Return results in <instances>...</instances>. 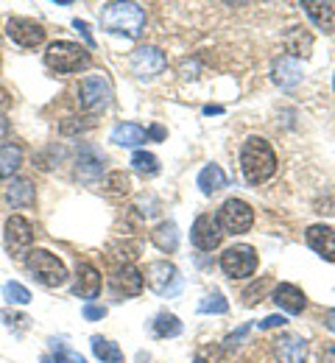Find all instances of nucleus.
<instances>
[{"mask_svg":"<svg viewBox=\"0 0 335 363\" xmlns=\"http://www.w3.org/2000/svg\"><path fill=\"white\" fill-rule=\"evenodd\" d=\"M34 238H37V229L34 224L28 221V218H23V216H11L8 221H6V246L11 249V252H25L31 243H34Z\"/></svg>","mask_w":335,"mask_h":363,"instance_id":"ddd939ff","label":"nucleus"},{"mask_svg":"<svg viewBox=\"0 0 335 363\" xmlns=\"http://www.w3.org/2000/svg\"><path fill=\"white\" fill-rule=\"evenodd\" d=\"M93 352H96L98 361L103 363H123V352H120V347L118 344H112V341H106V338H101V335H93Z\"/></svg>","mask_w":335,"mask_h":363,"instance_id":"bb28decb","label":"nucleus"},{"mask_svg":"<svg viewBox=\"0 0 335 363\" xmlns=\"http://www.w3.org/2000/svg\"><path fill=\"white\" fill-rule=\"evenodd\" d=\"M79 104H81V109L84 112H103L109 104H112V84H109V79L106 76H87V79H81V84H79Z\"/></svg>","mask_w":335,"mask_h":363,"instance_id":"423d86ee","label":"nucleus"},{"mask_svg":"<svg viewBox=\"0 0 335 363\" xmlns=\"http://www.w3.org/2000/svg\"><path fill=\"white\" fill-rule=\"evenodd\" d=\"M129 187H132V182H129V174H123V171H112V174L103 179V190H106L109 196H126Z\"/></svg>","mask_w":335,"mask_h":363,"instance_id":"7c9ffc66","label":"nucleus"},{"mask_svg":"<svg viewBox=\"0 0 335 363\" xmlns=\"http://www.w3.org/2000/svg\"><path fill=\"white\" fill-rule=\"evenodd\" d=\"M302 9L307 11V17L324 31L330 34L335 31V3H322V0H305Z\"/></svg>","mask_w":335,"mask_h":363,"instance_id":"a211bd4d","label":"nucleus"},{"mask_svg":"<svg viewBox=\"0 0 335 363\" xmlns=\"http://www.w3.org/2000/svg\"><path fill=\"white\" fill-rule=\"evenodd\" d=\"M151 240H154V246L159 252H176V246H179V229H176L174 221H162L159 227L151 232Z\"/></svg>","mask_w":335,"mask_h":363,"instance_id":"4be33fe9","label":"nucleus"},{"mask_svg":"<svg viewBox=\"0 0 335 363\" xmlns=\"http://www.w3.org/2000/svg\"><path fill=\"white\" fill-rule=\"evenodd\" d=\"M143 279L148 282V288L154 291V294H159L162 299H174V296H179V291H182V274L179 269L174 266V263H168V260H154V263H148L145 266V274Z\"/></svg>","mask_w":335,"mask_h":363,"instance_id":"39448f33","label":"nucleus"},{"mask_svg":"<svg viewBox=\"0 0 335 363\" xmlns=\"http://www.w3.org/2000/svg\"><path fill=\"white\" fill-rule=\"evenodd\" d=\"M204 112H207V115H218V112H221V106H207Z\"/></svg>","mask_w":335,"mask_h":363,"instance_id":"a19ab883","label":"nucleus"},{"mask_svg":"<svg viewBox=\"0 0 335 363\" xmlns=\"http://www.w3.org/2000/svg\"><path fill=\"white\" fill-rule=\"evenodd\" d=\"M274 352H277V358L283 363H302L307 358V344H305L302 335L288 333V335H280L274 341Z\"/></svg>","mask_w":335,"mask_h":363,"instance_id":"dca6fc26","label":"nucleus"},{"mask_svg":"<svg viewBox=\"0 0 335 363\" xmlns=\"http://www.w3.org/2000/svg\"><path fill=\"white\" fill-rule=\"evenodd\" d=\"M198 187H201V193L212 196V193H218L221 187H227V174H224L218 165H207V168L198 174Z\"/></svg>","mask_w":335,"mask_h":363,"instance_id":"393cba45","label":"nucleus"},{"mask_svg":"<svg viewBox=\"0 0 335 363\" xmlns=\"http://www.w3.org/2000/svg\"><path fill=\"white\" fill-rule=\"evenodd\" d=\"M132 70L137 79H154L165 70V53L154 45H143L132 53Z\"/></svg>","mask_w":335,"mask_h":363,"instance_id":"9d476101","label":"nucleus"},{"mask_svg":"<svg viewBox=\"0 0 335 363\" xmlns=\"http://www.w3.org/2000/svg\"><path fill=\"white\" fill-rule=\"evenodd\" d=\"M3 199H6L11 207L25 210V207L34 204V184H31L28 179H23V177H17V179H11L8 184H6Z\"/></svg>","mask_w":335,"mask_h":363,"instance_id":"f3484780","label":"nucleus"},{"mask_svg":"<svg viewBox=\"0 0 335 363\" xmlns=\"http://www.w3.org/2000/svg\"><path fill=\"white\" fill-rule=\"evenodd\" d=\"M112 143H118V145H123V148H135V145H140L148 140L143 126H137V123H118L115 129H112V135H109Z\"/></svg>","mask_w":335,"mask_h":363,"instance_id":"aec40b11","label":"nucleus"},{"mask_svg":"<svg viewBox=\"0 0 335 363\" xmlns=\"http://www.w3.org/2000/svg\"><path fill=\"white\" fill-rule=\"evenodd\" d=\"M229 311V302L221 296V294H210L201 305H198V313H215V316H221V313H227Z\"/></svg>","mask_w":335,"mask_h":363,"instance_id":"473e14b6","label":"nucleus"},{"mask_svg":"<svg viewBox=\"0 0 335 363\" xmlns=\"http://www.w3.org/2000/svg\"><path fill=\"white\" fill-rule=\"evenodd\" d=\"M299 79H302V65H299L293 56L277 62V67H274V82H277L280 87H293Z\"/></svg>","mask_w":335,"mask_h":363,"instance_id":"b1692460","label":"nucleus"},{"mask_svg":"<svg viewBox=\"0 0 335 363\" xmlns=\"http://www.w3.org/2000/svg\"><path fill=\"white\" fill-rule=\"evenodd\" d=\"M221 269L229 274V277H251L257 272V252L246 243H238V246H229L224 255H221Z\"/></svg>","mask_w":335,"mask_h":363,"instance_id":"6e6552de","label":"nucleus"},{"mask_svg":"<svg viewBox=\"0 0 335 363\" xmlns=\"http://www.w3.org/2000/svg\"><path fill=\"white\" fill-rule=\"evenodd\" d=\"M240 168L249 184H263L277 174V154L263 137H249L240 148Z\"/></svg>","mask_w":335,"mask_h":363,"instance_id":"f257e3e1","label":"nucleus"},{"mask_svg":"<svg viewBox=\"0 0 335 363\" xmlns=\"http://www.w3.org/2000/svg\"><path fill=\"white\" fill-rule=\"evenodd\" d=\"M218 227L221 232L227 235H243V232H249L251 224H254V210L243 201V199H229V201H224L221 204V210H218Z\"/></svg>","mask_w":335,"mask_h":363,"instance_id":"0eeeda50","label":"nucleus"},{"mask_svg":"<svg viewBox=\"0 0 335 363\" xmlns=\"http://www.w3.org/2000/svg\"><path fill=\"white\" fill-rule=\"evenodd\" d=\"M73 26H76V28H79V31H81V37H84V40H87V45H90V48H96V40H93V34H90V26H87V23H84V20H76V23H73Z\"/></svg>","mask_w":335,"mask_h":363,"instance_id":"e433bc0d","label":"nucleus"},{"mask_svg":"<svg viewBox=\"0 0 335 363\" xmlns=\"http://www.w3.org/2000/svg\"><path fill=\"white\" fill-rule=\"evenodd\" d=\"M101 162H103V157L98 154L96 148H90V145H84L81 151H79V177L81 179H96L98 174H101Z\"/></svg>","mask_w":335,"mask_h":363,"instance_id":"5701e85b","label":"nucleus"},{"mask_svg":"<svg viewBox=\"0 0 335 363\" xmlns=\"http://www.w3.org/2000/svg\"><path fill=\"white\" fill-rule=\"evenodd\" d=\"M101 285H103V279H101V272H98L96 266L79 263L76 282H73V294L81 296V299H96L98 294H101Z\"/></svg>","mask_w":335,"mask_h":363,"instance_id":"4468645a","label":"nucleus"},{"mask_svg":"<svg viewBox=\"0 0 335 363\" xmlns=\"http://www.w3.org/2000/svg\"><path fill=\"white\" fill-rule=\"evenodd\" d=\"M81 316L87 318V321H101V318L106 316V308L103 305H84Z\"/></svg>","mask_w":335,"mask_h":363,"instance_id":"72a5a7b5","label":"nucleus"},{"mask_svg":"<svg viewBox=\"0 0 335 363\" xmlns=\"http://www.w3.org/2000/svg\"><path fill=\"white\" fill-rule=\"evenodd\" d=\"M145 26V11L137 3H109L101 11V28L109 34H123V37H140Z\"/></svg>","mask_w":335,"mask_h":363,"instance_id":"f03ea898","label":"nucleus"},{"mask_svg":"<svg viewBox=\"0 0 335 363\" xmlns=\"http://www.w3.org/2000/svg\"><path fill=\"white\" fill-rule=\"evenodd\" d=\"M305 238H307V246L316 255H322L324 260L335 263V229L324 227V224H313V227L307 229Z\"/></svg>","mask_w":335,"mask_h":363,"instance_id":"2eb2a0df","label":"nucleus"},{"mask_svg":"<svg viewBox=\"0 0 335 363\" xmlns=\"http://www.w3.org/2000/svg\"><path fill=\"white\" fill-rule=\"evenodd\" d=\"M246 333H249V324H246V327H240L235 335H229V338H227V350H235V347H238V341L246 335Z\"/></svg>","mask_w":335,"mask_h":363,"instance_id":"4c0bfd02","label":"nucleus"},{"mask_svg":"<svg viewBox=\"0 0 335 363\" xmlns=\"http://www.w3.org/2000/svg\"><path fill=\"white\" fill-rule=\"evenodd\" d=\"M6 37L20 48H37L45 43V28L31 17H11L6 23Z\"/></svg>","mask_w":335,"mask_h":363,"instance_id":"1a4fd4ad","label":"nucleus"},{"mask_svg":"<svg viewBox=\"0 0 335 363\" xmlns=\"http://www.w3.org/2000/svg\"><path fill=\"white\" fill-rule=\"evenodd\" d=\"M25 269H28V274H31L40 285H45V288H59V285L67 282V269H64V263H62L56 255H50L48 249H34V252H28Z\"/></svg>","mask_w":335,"mask_h":363,"instance_id":"7ed1b4c3","label":"nucleus"},{"mask_svg":"<svg viewBox=\"0 0 335 363\" xmlns=\"http://www.w3.org/2000/svg\"><path fill=\"white\" fill-rule=\"evenodd\" d=\"M145 135H151L154 140H162V137H165V132H162L159 126H154V129H151V132H145Z\"/></svg>","mask_w":335,"mask_h":363,"instance_id":"ea45409f","label":"nucleus"},{"mask_svg":"<svg viewBox=\"0 0 335 363\" xmlns=\"http://www.w3.org/2000/svg\"><path fill=\"white\" fill-rule=\"evenodd\" d=\"M6 129H8V126H6V121H3V118H0V140H3V137H6Z\"/></svg>","mask_w":335,"mask_h":363,"instance_id":"79ce46f5","label":"nucleus"},{"mask_svg":"<svg viewBox=\"0 0 335 363\" xmlns=\"http://www.w3.org/2000/svg\"><path fill=\"white\" fill-rule=\"evenodd\" d=\"M182 333V321L174 316V313H159L154 318V335L159 338H176Z\"/></svg>","mask_w":335,"mask_h":363,"instance_id":"cd10ccee","label":"nucleus"},{"mask_svg":"<svg viewBox=\"0 0 335 363\" xmlns=\"http://www.w3.org/2000/svg\"><path fill=\"white\" fill-rule=\"evenodd\" d=\"M324 324H327V330H333V333H335V308L324 313Z\"/></svg>","mask_w":335,"mask_h":363,"instance_id":"58836bf2","label":"nucleus"},{"mask_svg":"<svg viewBox=\"0 0 335 363\" xmlns=\"http://www.w3.org/2000/svg\"><path fill=\"white\" fill-rule=\"evenodd\" d=\"M288 318L283 313H274V316H266L260 321V330H274V327H283Z\"/></svg>","mask_w":335,"mask_h":363,"instance_id":"c9c22d12","label":"nucleus"},{"mask_svg":"<svg viewBox=\"0 0 335 363\" xmlns=\"http://www.w3.org/2000/svg\"><path fill=\"white\" fill-rule=\"evenodd\" d=\"M3 299L8 305H28L31 302V291L25 285H20V282H6L3 285Z\"/></svg>","mask_w":335,"mask_h":363,"instance_id":"2f4dec72","label":"nucleus"},{"mask_svg":"<svg viewBox=\"0 0 335 363\" xmlns=\"http://www.w3.org/2000/svg\"><path fill=\"white\" fill-rule=\"evenodd\" d=\"M285 45H288V50H290L293 56H302V59H305V56L310 53V45H313V40L305 34V28H293V31H290V37H288Z\"/></svg>","mask_w":335,"mask_h":363,"instance_id":"c756f323","label":"nucleus"},{"mask_svg":"<svg viewBox=\"0 0 335 363\" xmlns=\"http://www.w3.org/2000/svg\"><path fill=\"white\" fill-rule=\"evenodd\" d=\"M333 87H335V82H333Z\"/></svg>","mask_w":335,"mask_h":363,"instance_id":"c03bdc74","label":"nucleus"},{"mask_svg":"<svg viewBox=\"0 0 335 363\" xmlns=\"http://www.w3.org/2000/svg\"><path fill=\"white\" fill-rule=\"evenodd\" d=\"M195 363H207V361H204V358H195Z\"/></svg>","mask_w":335,"mask_h":363,"instance_id":"37998d69","label":"nucleus"},{"mask_svg":"<svg viewBox=\"0 0 335 363\" xmlns=\"http://www.w3.org/2000/svg\"><path fill=\"white\" fill-rule=\"evenodd\" d=\"M50 352L42 355V363H87L79 352H73L70 347H64V341H56L50 338Z\"/></svg>","mask_w":335,"mask_h":363,"instance_id":"a878e982","label":"nucleus"},{"mask_svg":"<svg viewBox=\"0 0 335 363\" xmlns=\"http://www.w3.org/2000/svg\"><path fill=\"white\" fill-rule=\"evenodd\" d=\"M23 165V151L14 143H0V179H11L17 168Z\"/></svg>","mask_w":335,"mask_h":363,"instance_id":"412c9836","label":"nucleus"},{"mask_svg":"<svg viewBox=\"0 0 335 363\" xmlns=\"http://www.w3.org/2000/svg\"><path fill=\"white\" fill-rule=\"evenodd\" d=\"M109 285H112L115 296H140L145 279H143V272H140L137 266L126 263V266H118V269L112 272Z\"/></svg>","mask_w":335,"mask_h":363,"instance_id":"9b49d317","label":"nucleus"},{"mask_svg":"<svg viewBox=\"0 0 335 363\" xmlns=\"http://www.w3.org/2000/svg\"><path fill=\"white\" fill-rule=\"evenodd\" d=\"M45 62H48L50 70H56V73H79V70H84L90 65V50L81 48L79 43L59 40V43L48 45Z\"/></svg>","mask_w":335,"mask_h":363,"instance_id":"20e7f679","label":"nucleus"},{"mask_svg":"<svg viewBox=\"0 0 335 363\" xmlns=\"http://www.w3.org/2000/svg\"><path fill=\"white\" fill-rule=\"evenodd\" d=\"M274 302H277L285 313H302V311H305V305H307V296H305L296 285L283 282V285H277V288H274Z\"/></svg>","mask_w":335,"mask_h":363,"instance_id":"6ab92c4d","label":"nucleus"},{"mask_svg":"<svg viewBox=\"0 0 335 363\" xmlns=\"http://www.w3.org/2000/svg\"><path fill=\"white\" fill-rule=\"evenodd\" d=\"M266 288H268V282H266V279H263L260 285H254V288H249V291H246V305H257Z\"/></svg>","mask_w":335,"mask_h":363,"instance_id":"f704fd0d","label":"nucleus"},{"mask_svg":"<svg viewBox=\"0 0 335 363\" xmlns=\"http://www.w3.org/2000/svg\"><path fill=\"white\" fill-rule=\"evenodd\" d=\"M191 240L195 243V249H201V252H212V249L221 246L224 232H221L218 221H215L212 216H198L191 229Z\"/></svg>","mask_w":335,"mask_h":363,"instance_id":"f8f14e48","label":"nucleus"},{"mask_svg":"<svg viewBox=\"0 0 335 363\" xmlns=\"http://www.w3.org/2000/svg\"><path fill=\"white\" fill-rule=\"evenodd\" d=\"M132 168H135L137 174H143V177H154V174L159 171V160H157L151 151H135Z\"/></svg>","mask_w":335,"mask_h":363,"instance_id":"c85d7f7f","label":"nucleus"}]
</instances>
